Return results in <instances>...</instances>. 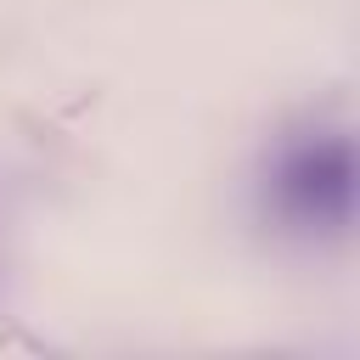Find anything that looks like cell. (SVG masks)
<instances>
[{"label": "cell", "mask_w": 360, "mask_h": 360, "mask_svg": "<svg viewBox=\"0 0 360 360\" xmlns=\"http://www.w3.org/2000/svg\"><path fill=\"white\" fill-rule=\"evenodd\" d=\"M276 197L304 225L349 219V202H354V152H349V141H315V146L287 152V163L276 169Z\"/></svg>", "instance_id": "obj_1"}]
</instances>
